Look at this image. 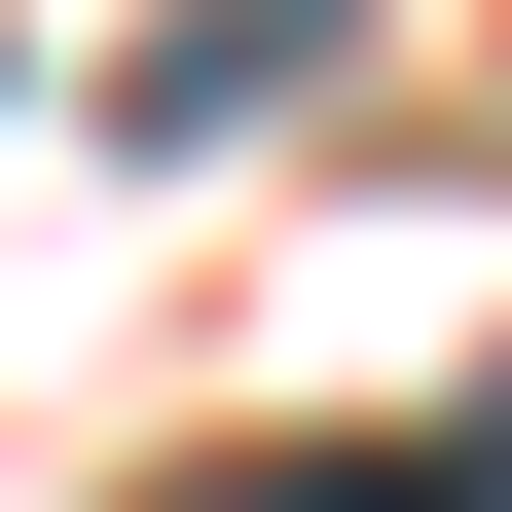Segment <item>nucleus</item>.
Segmentation results:
<instances>
[{
	"label": "nucleus",
	"instance_id": "obj_1",
	"mask_svg": "<svg viewBox=\"0 0 512 512\" xmlns=\"http://www.w3.org/2000/svg\"><path fill=\"white\" fill-rule=\"evenodd\" d=\"M147 512H476V439H220V476H147Z\"/></svg>",
	"mask_w": 512,
	"mask_h": 512
}]
</instances>
